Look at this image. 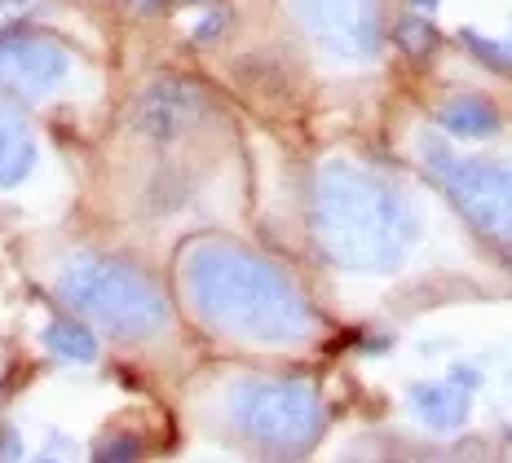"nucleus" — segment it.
I'll return each instance as SVG.
<instances>
[{"mask_svg": "<svg viewBox=\"0 0 512 463\" xmlns=\"http://www.w3.org/2000/svg\"><path fill=\"white\" fill-rule=\"evenodd\" d=\"M181 292L208 331L243 344H301L314 331L305 292L274 261L230 239L181 252Z\"/></svg>", "mask_w": 512, "mask_h": 463, "instance_id": "obj_1", "label": "nucleus"}, {"mask_svg": "<svg viewBox=\"0 0 512 463\" xmlns=\"http://www.w3.org/2000/svg\"><path fill=\"white\" fill-rule=\"evenodd\" d=\"M124 5H133L137 14H159V9H164V0H124Z\"/></svg>", "mask_w": 512, "mask_h": 463, "instance_id": "obj_17", "label": "nucleus"}, {"mask_svg": "<svg viewBox=\"0 0 512 463\" xmlns=\"http://www.w3.org/2000/svg\"><path fill=\"white\" fill-rule=\"evenodd\" d=\"M40 340H45V349H49L58 362H71V366L98 362V336H93V327H89L84 318H76V314L45 322Z\"/></svg>", "mask_w": 512, "mask_h": 463, "instance_id": "obj_12", "label": "nucleus"}, {"mask_svg": "<svg viewBox=\"0 0 512 463\" xmlns=\"http://www.w3.org/2000/svg\"><path fill=\"white\" fill-rule=\"evenodd\" d=\"M36 133L14 106L0 102V190H14L36 172Z\"/></svg>", "mask_w": 512, "mask_h": 463, "instance_id": "obj_11", "label": "nucleus"}, {"mask_svg": "<svg viewBox=\"0 0 512 463\" xmlns=\"http://www.w3.org/2000/svg\"><path fill=\"white\" fill-rule=\"evenodd\" d=\"M460 40H464V49L473 53L477 62H486L490 71L512 75V49H504L499 40H490V36H482V31H473V27H464V31H460Z\"/></svg>", "mask_w": 512, "mask_h": 463, "instance_id": "obj_13", "label": "nucleus"}, {"mask_svg": "<svg viewBox=\"0 0 512 463\" xmlns=\"http://www.w3.org/2000/svg\"><path fill=\"white\" fill-rule=\"evenodd\" d=\"M71 75V53L62 40L40 31H0V93L23 102H40L62 89Z\"/></svg>", "mask_w": 512, "mask_h": 463, "instance_id": "obj_7", "label": "nucleus"}, {"mask_svg": "<svg viewBox=\"0 0 512 463\" xmlns=\"http://www.w3.org/2000/svg\"><path fill=\"white\" fill-rule=\"evenodd\" d=\"M415 5H420V9H437V5H442V0H415Z\"/></svg>", "mask_w": 512, "mask_h": 463, "instance_id": "obj_18", "label": "nucleus"}, {"mask_svg": "<svg viewBox=\"0 0 512 463\" xmlns=\"http://www.w3.org/2000/svg\"><path fill=\"white\" fill-rule=\"evenodd\" d=\"M212 14H217V18H204V23H199V31H195V36H199V40L217 36V31H221V27H226V9H212Z\"/></svg>", "mask_w": 512, "mask_h": 463, "instance_id": "obj_16", "label": "nucleus"}, {"mask_svg": "<svg viewBox=\"0 0 512 463\" xmlns=\"http://www.w3.org/2000/svg\"><path fill=\"white\" fill-rule=\"evenodd\" d=\"M309 230L318 252L345 274H393L420 239V208L384 172L332 159L309 190Z\"/></svg>", "mask_w": 512, "mask_h": 463, "instance_id": "obj_2", "label": "nucleus"}, {"mask_svg": "<svg viewBox=\"0 0 512 463\" xmlns=\"http://www.w3.org/2000/svg\"><path fill=\"white\" fill-rule=\"evenodd\" d=\"M0 5H31V0H0Z\"/></svg>", "mask_w": 512, "mask_h": 463, "instance_id": "obj_19", "label": "nucleus"}, {"mask_svg": "<svg viewBox=\"0 0 512 463\" xmlns=\"http://www.w3.org/2000/svg\"><path fill=\"white\" fill-rule=\"evenodd\" d=\"M208 93L190 80H155L137 93L133 102V128L151 142H177L190 128L208 120Z\"/></svg>", "mask_w": 512, "mask_h": 463, "instance_id": "obj_8", "label": "nucleus"}, {"mask_svg": "<svg viewBox=\"0 0 512 463\" xmlns=\"http://www.w3.org/2000/svg\"><path fill=\"white\" fill-rule=\"evenodd\" d=\"M226 419L248 446L265 455H305L327 424V406L314 384L248 375L226 389Z\"/></svg>", "mask_w": 512, "mask_h": 463, "instance_id": "obj_4", "label": "nucleus"}, {"mask_svg": "<svg viewBox=\"0 0 512 463\" xmlns=\"http://www.w3.org/2000/svg\"><path fill=\"white\" fill-rule=\"evenodd\" d=\"M468 397H473V389H464V384H455L451 375H446V380L415 384L411 411L420 415V424L433 428V433H460L468 424Z\"/></svg>", "mask_w": 512, "mask_h": 463, "instance_id": "obj_9", "label": "nucleus"}, {"mask_svg": "<svg viewBox=\"0 0 512 463\" xmlns=\"http://www.w3.org/2000/svg\"><path fill=\"white\" fill-rule=\"evenodd\" d=\"M301 31L336 62H376L384 0H292Z\"/></svg>", "mask_w": 512, "mask_h": 463, "instance_id": "obj_6", "label": "nucleus"}, {"mask_svg": "<svg viewBox=\"0 0 512 463\" xmlns=\"http://www.w3.org/2000/svg\"><path fill=\"white\" fill-rule=\"evenodd\" d=\"M415 150H420L424 172L455 203V212L486 243L512 252V155H460L433 133H424Z\"/></svg>", "mask_w": 512, "mask_h": 463, "instance_id": "obj_5", "label": "nucleus"}, {"mask_svg": "<svg viewBox=\"0 0 512 463\" xmlns=\"http://www.w3.org/2000/svg\"><path fill=\"white\" fill-rule=\"evenodd\" d=\"M58 300L115 340H151L168 331V296L146 269L115 256H76L58 269Z\"/></svg>", "mask_w": 512, "mask_h": 463, "instance_id": "obj_3", "label": "nucleus"}, {"mask_svg": "<svg viewBox=\"0 0 512 463\" xmlns=\"http://www.w3.org/2000/svg\"><path fill=\"white\" fill-rule=\"evenodd\" d=\"M0 459H23V441L14 428H0Z\"/></svg>", "mask_w": 512, "mask_h": 463, "instance_id": "obj_15", "label": "nucleus"}, {"mask_svg": "<svg viewBox=\"0 0 512 463\" xmlns=\"http://www.w3.org/2000/svg\"><path fill=\"white\" fill-rule=\"evenodd\" d=\"M437 128H446L460 142H490L504 128V115L482 93H455V98H446L437 106Z\"/></svg>", "mask_w": 512, "mask_h": 463, "instance_id": "obj_10", "label": "nucleus"}, {"mask_svg": "<svg viewBox=\"0 0 512 463\" xmlns=\"http://www.w3.org/2000/svg\"><path fill=\"white\" fill-rule=\"evenodd\" d=\"M398 40H402V49H411V53H429L433 49V40H437V31L429 18H402V27H398Z\"/></svg>", "mask_w": 512, "mask_h": 463, "instance_id": "obj_14", "label": "nucleus"}]
</instances>
